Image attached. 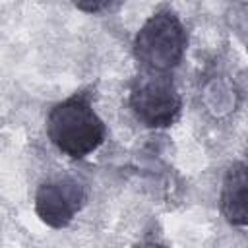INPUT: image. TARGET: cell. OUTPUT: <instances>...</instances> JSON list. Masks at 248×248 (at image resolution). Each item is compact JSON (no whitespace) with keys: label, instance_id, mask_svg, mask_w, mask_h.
I'll return each instance as SVG.
<instances>
[{"label":"cell","instance_id":"obj_2","mask_svg":"<svg viewBox=\"0 0 248 248\" xmlns=\"http://www.w3.org/2000/svg\"><path fill=\"white\" fill-rule=\"evenodd\" d=\"M186 48V31L170 10L155 12L138 31L134 54L145 70L169 72L174 68Z\"/></svg>","mask_w":248,"mask_h":248},{"label":"cell","instance_id":"obj_3","mask_svg":"<svg viewBox=\"0 0 248 248\" xmlns=\"http://www.w3.org/2000/svg\"><path fill=\"white\" fill-rule=\"evenodd\" d=\"M130 108L149 128L170 126L182 108V99L167 72L141 74L130 91Z\"/></svg>","mask_w":248,"mask_h":248},{"label":"cell","instance_id":"obj_4","mask_svg":"<svg viewBox=\"0 0 248 248\" xmlns=\"http://www.w3.org/2000/svg\"><path fill=\"white\" fill-rule=\"evenodd\" d=\"M83 202V184L74 176H58L39 186L35 194V211L45 225L62 229L70 225L74 215L81 209Z\"/></svg>","mask_w":248,"mask_h":248},{"label":"cell","instance_id":"obj_6","mask_svg":"<svg viewBox=\"0 0 248 248\" xmlns=\"http://www.w3.org/2000/svg\"><path fill=\"white\" fill-rule=\"evenodd\" d=\"M79 10L83 12H101L103 8H107L112 0H72Z\"/></svg>","mask_w":248,"mask_h":248},{"label":"cell","instance_id":"obj_5","mask_svg":"<svg viewBox=\"0 0 248 248\" xmlns=\"http://www.w3.org/2000/svg\"><path fill=\"white\" fill-rule=\"evenodd\" d=\"M221 213L231 225H248V161L227 170L221 188Z\"/></svg>","mask_w":248,"mask_h":248},{"label":"cell","instance_id":"obj_1","mask_svg":"<svg viewBox=\"0 0 248 248\" xmlns=\"http://www.w3.org/2000/svg\"><path fill=\"white\" fill-rule=\"evenodd\" d=\"M48 140L68 157L81 159L105 141V124L87 95H74L54 105L46 116Z\"/></svg>","mask_w":248,"mask_h":248}]
</instances>
